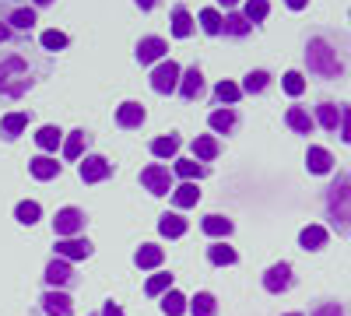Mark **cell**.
I'll use <instances>...</instances> for the list:
<instances>
[{"instance_id": "obj_19", "label": "cell", "mask_w": 351, "mask_h": 316, "mask_svg": "<svg viewBox=\"0 0 351 316\" xmlns=\"http://www.w3.org/2000/svg\"><path fill=\"white\" fill-rule=\"evenodd\" d=\"M180 148H183L180 134H165V137H155L152 141V155L155 158H176V155H180Z\"/></svg>"}, {"instance_id": "obj_3", "label": "cell", "mask_w": 351, "mask_h": 316, "mask_svg": "<svg viewBox=\"0 0 351 316\" xmlns=\"http://www.w3.org/2000/svg\"><path fill=\"white\" fill-rule=\"evenodd\" d=\"M306 67H309V74H316V77H341V71H344L337 49H334L327 39H319V36L309 39V46H306Z\"/></svg>"}, {"instance_id": "obj_31", "label": "cell", "mask_w": 351, "mask_h": 316, "mask_svg": "<svg viewBox=\"0 0 351 316\" xmlns=\"http://www.w3.org/2000/svg\"><path fill=\"white\" fill-rule=\"evenodd\" d=\"M25 127H28V112H8V117L0 120V134H4L8 141H14Z\"/></svg>"}, {"instance_id": "obj_22", "label": "cell", "mask_w": 351, "mask_h": 316, "mask_svg": "<svg viewBox=\"0 0 351 316\" xmlns=\"http://www.w3.org/2000/svg\"><path fill=\"white\" fill-rule=\"evenodd\" d=\"M218 151H221V145H218V137H211V134H204V137L193 141V158H197L200 165L211 162V158H218Z\"/></svg>"}, {"instance_id": "obj_11", "label": "cell", "mask_w": 351, "mask_h": 316, "mask_svg": "<svg viewBox=\"0 0 351 316\" xmlns=\"http://www.w3.org/2000/svg\"><path fill=\"white\" fill-rule=\"evenodd\" d=\"M92 250L95 246L88 239H60V243H56V256H60V260H88Z\"/></svg>"}, {"instance_id": "obj_35", "label": "cell", "mask_w": 351, "mask_h": 316, "mask_svg": "<svg viewBox=\"0 0 351 316\" xmlns=\"http://www.w3.org/2000/svg\"><path fill=\"white\" fill-rule=\"evenodd\" d=\"M208 260L215 264V267H232L239 260V253L232 250V246H225V243H215L211 250H208Z\"/></svg>"}, {"instance_id": "obj_53", "label": "cell", "mask_w": 351, "mask_h": 316, "mask_svg": "<svg viewBox=\"0 0 351 316\" xmlns=\"http://www.w3.org/2000/svg\"><path fill=\"white\" fill-rule=\"evenodd\" d=\"M285 316H302V313H285Z\"/></svg>"}, {"instance_id": "obj_43", "label": "cell", "mask_w": 351, "mask_h": 316, "mask_svg": "<svg viewBox=\"0 0 351 316\" xmlns=\"http://www.w3.org/2000/svg\"><path fill=\"white\" fill-rule=\"evenodd\" d=\"M281 84H285V92H288V95H291V99H299V95H302V92H306V77H302V74H299V71H288V74H285V81H281Z\"/></svg>"}, {"instance_id": "obj_14", "label": "cell", "mask_w": 351, "mask_h": 316, "mask_svg": "<svg viewBox=\"0 0 351 316\" xmlns=\"http://www.w3.org/2000/svg\"><path fill=\"white\" fill-rule=\"evenodd\" d=\"M144 106L141 102H123L120 109H116V127H123V130H137L141 123H144Z\"/></svg>"}, {"instance_id": "obj_4", "label": "cell", "mask_w": 351, "mask_h": 316, "mask_svg": "<svg viewBox=\"0 0 351 316\" xmlns=\"http://www.w3.org/2000/svg\"><path fill=\"white\" fill-rule=\"evenodd\" d=\"M84 225H88V218L81 208H64L53 218V232H56V239H77L84 232Z\"/></svg>"}, {"instance_id": "obj_23", "label": "cell", "mask_w": 351, "mask_h": 316, "mask_svg": "<svg viewBox=\"0 0 351 316\" xmlns=\"http://www.w3.org/2000/svg\"><path fill=\"white\" fill-rule=\"evenodd\" d=\"M299 246L302 250H324L327 246V228L324 225H306L299 232Z\"/></svg>"}, {"instance_id": "obj_5", "label": "cell", "mask_w": 351, "mask_h": 316, "mask_svg": "<svg viewBox=\"0 0 351 316\" xmlns=\"http://www.w3.org/2000/svg\"><path fill=\"white\" fill-rule=\"evenodd\" d=\"M180 77H183L180 64H176V60H162L152 71V88L158 95H172V92H180Z\"/></svg>"}, {"instance_id": "obj_29", "label": "cell", "mask_w": 351, "mask_h": 316, "mask_svg": "<svg viewBox=\"0 0 351 316\" xmlns=\"http://www.w3.org/2000/svg\"><path fill=\"white\" fill-rule=\"evenodd\" d=\"M176 176L186 180V183L204 180V176H208V165H200L197 158H180V162H176Z\"/></svg>"}, {"instance_id": "obj_50", "label": "cell", "mask_w": 351, "mask_h": 316, "mask_svg": "<svg viewBox=\"0 0 351 316\" xmlns=\"http://www.w3.org/2000/svg\"><path fill=\"white\" fill-rule=\"evenodd\" d=\"M8 39H11V28H8L4 21H0V42H8Z\"/></svg>"}, {"instance_id": "obj_8", "label": "cell", "mask_w": 351, "mask_h": 316, "mask_svg": "<svg viewBox=\"0 0 351 316\" xmlns=\"http://www.w3.org/2000/svg\"><path fill=\"white\" fill-rule=\"evenodd\" d=\"M291 264H274V267H267V274H263V289H267L271 295H281V292H288L291 289Z\"/></svg>"}, {"instance_id": "obj_15", "label": "cell", "mask_w": 351, "mask_h": 316, "mask_svg": "<svg viewBox=\"0 0 351 316\" xmlns=\"http://www.w3.org/2000/svg\"><path fill=\"white\" fill-rule=\"evenodd\" d=\"M162 260H165V250L155 246V243H144V246L134 253V264H137L141 271H155V267H162Z\"/></svg>"}, {"instance_id": "obj_26", "label": "cell", "mask_w": 351, "mask_h": 316, "mask_svg": "<svg viewBox=\"0 0 351 316\" xmlns=\"http://www.w3.org/2000/svg\"><path fill=\"white\" fill-rule=\"evenodd\" d=\"M172 36L176 39H190L193 36V18H190V11L183 4L172 8Z\"/></svg>"}, {"instance_id": "obj_7", "label": "cell", "mask_w": 351, "mask_h": 316, "mask_svg": "<svg viewBox=\"0 0 351 316\" xmlns=\"http://www.w3.org/2000/svg\"><path fill=\"white\" fill-rule=\"evenodd\" d=\"M77 172H81V183H102V180L112 176V162L102 158V155H88Z\"/></svg>"}, {"instance_id": "obj_33", "label": "cell", "mask_w": 351, "mask_h": 316, "mask_svg": "<svg viewBox=\"0 0 351 316\" xmlns=\"http://www.w3.org/2000/svg\"><path fill=\"white\" fill-rule=\"evenodd\" d=\"M60 141H64V134H60V127H53V123L39 127V134H36V145L43 151H56V148H60Z\"/></svg>"}, {"instance_id": "obj_20", "label": "cell", "mask_w": 351, "mask_h": 316, "mask_svg": "<svg viewBox=\"0 0 351 316\" xmlns=\"http://www.w3.org/2000/svg\"><path fill=\"white\" fill-rule=\"evenodd\" d=\"M324 130H330V134H337V127H341V109L334 106V102H319L316 106V117H313Z\"/></svg>"}, {"instance_id": "obj_9", "label": "cell", "mask_w": 351, "mask_h": 316, "mask_svg": "<svg viewBox=\"0 0 351 316\" xmlns=\"http://www.w3.org/2000/svg\"><path fill=\"white\" fill-rule=\"evenodd\" d=\"M165 53H169V42L158 36H148L137 42V64H162Z\"/></svg>"}, {"instance_id": "obj_27", "label": "cell", "mask_w": 351, "mask_h": 316, "mask_svg": "<svg viewBox=\"0 0 351 316\" xmlns=\"http://www.w3.org/2000/svg\"><path fill=\"white\" fill-rule=\"evenodd\" d=\"M221 32H225V36H232V39H246V36L253 32V25H250L243 14H236V11H232V14H225Z\"/></svg>"}, {"instance_id": "obj_39", "label": "cell", "mask_w": 351, "mask_h": 316, "mask_svg": "<svg viewBox=\"0 0 351 316\" xmlns=\"http://www.w3.org/2000/svg\"><path fill=\"white\" fill-rule=\"evenodd\" d=\"M39 215H43L39 200H21V204L14 208V218H18L21 225H36V221H39Z\"/></svg>"}, {"instance_id": "obj_37", "label": "cell", "mask_w": 351, "mask_h": 316, "mask_svg": "<svg viewBox=\"0 0 351 316\" xmlns=\"http://www.w3.org/2000/svg\"><path fill=\"white\" fill-rule=\"evenodd\" d=\"M215 99L225 102V106H236V102L243 99V88H239L236 81H218V84H215Z\"/></svg>"}, {"instance_id": "obj_40", "label": "cell", "mask_w": 351, "mask_h": 316, "mask_svg": "<svg viewBox=\"0 0 351 316\" xmlns=\"http://www.w3.org/2000/svg\"><path fill=\"white\" fill-rule=\"evenodd\" d=\"M267 14H271V4H267V0H246V4H243V18H246L250 25L263 21Z\"/></svg>"}, {"instance_id": "obj_10", "label": "cell", "mask_w": 351, "mask_h": 316, "mask_svg": "<svg viewBox=\"0 0 351 316\" xmlns=\"http://www.w3.org/2000/svg\"><path fill=\"white\" fill-rule=\"evenodd\" d=\"M43 313H46V316H71V313H74V299H71L67 292H60V289H46V295H43Z\"/></svg>"}, {"instance_id": "obj_16", "label": "cell", "mask_w": 351, "mask_h": 316, "mask_svg": "<svg viewBox=\"0 0 351 316\" xmlns=\"http://www.w3.org/2000/svg\"><path fill=\"white\" fill-rule=\"evenodd\" d=\"M180 95H183L186 102H193V99L204 95V74H200V67L183 71V77H180Z\"/></svg>"}, {"instance_id": "obj_34", "label": "cell", "mask_w": 351, "mask_h": 316, "mask_svg": "<svg viewBox=\"0 0 351 316\" xmlns=\"http://www.w3.org/2000/svg\"><path fill=\"white\" fill-rule=\"evenodd\" d=\"M197 200H200L197 183H183V186H176V190H172V204L180 208V211H183V208H193Z\"/></svg>"}, {"instance_id": "obj_13", "label": "cell", "mask_w": 351, "mask_h": 316, "mask_svg": "<svg viewBox=\"0 0 351 316\" xmlns=\"http://www.w3.org/2000/svg\"><path fill=\"white\" fill-rule=\"evenodd\" d=\"M306 169L313 172V176H327V172L334 169V155L327 148H319V145H309L306 151Z\"/></svg>"}, {"instance_id": "obj_2", "label": "cell", "mask_w": 351, "mask_h": 316, "mask_svg": "<svg viewBox=\"0 0 351 316\" xmlns=\"http://www.w3.org/2000/svg\"><path fill=\"white\" fill-rule=\"evenodd\" d=\"M32 71H28L25 64V56L21 53H11L0 60V95H8V99H21L28 88H32Z\"/></svg>"}, {"instance_id": "obj_52", "label": "cell", "mask_w": 351, "mask_h": 316, "mask_svg": "<svg viewBox=\"0 0 351 316\" xmlns=\"http://www.w3.org/2000/svg\"><path fill=\"white\" fill-rule=\"evenodd\" d=\"M32 4H36V8H46V4H53V0H32Z\"/></svg>"}, {"instance_id": "obj_6", "label": "cell", "mask_w": 351, "mask_h": 316, "mask_svg": "<svg viewBox=\"0 0 351 316\" xmlns=\"http://www.w3.org/2000/svg\"><path fill=\"white\" fill-rule=\"evenodd\" d=\"M141 183H144V190H152L155 197H165V193L172 190V172L155 162V165H148V169H141Z\"/></svg>"}, {"instance_id": "obj_46", "label": "cell", "mask_w": 351, "mask_h": 316, "mask_svg": "<svg viewBox=\"0 0 351 316\" xmlns=\"http://www.w3.org/2000/svg\"><path fill=\"white\" fill-rule=\"evenodd\" d=\"M341 137H344V145H351V106L341 109Z\"/></svg>"}, {"instance_id": "obj_17", "label": "cell", "mask_w": 351, "mask_h": 316, "mask_svg": "<svg viewBox=\"0 0 351 316\" xmlns=\"http://www.w3.org/2000/svg\"><path fill=\"white\" fill-rule=\"evenodd\" d=\"M200 228H204V236H211V239H221V243H225L236 225H232V218H225V215H208V218L200 221Z\"/></svg>"}, {"instance_id": "obj_51", "label": "cell", "mask_w": 351, "mask_h": 316, "mask_svg": "<svg viewBox=\"0 0 351 316\" xmlns=\"http://www.w3.org/2000/svg\"><path fill=\"white\" fill-rule=\"evenodd\" d=\"M218 4H221V8H236V4H239V0H218Z\"/></svg>"}, {"instance_id": "obj_30", "label": "cell", "mask_w": 351, "mask_h": 316, "mask_svg": "<svg viewBox=\"0 0 351 316\" xmlns=\"http://www.w3.org/2000/svg\"><path fill=\"white\" fill-rule=\"evenodd\" d=\"M158 232H162L165 239H180V236H186V218H180V215H162Z\"/></svg>"}, {"instance_id": "obj_12", "label": "cell", "mask_w": 351, "mask_h": 316, "mask_svg": "<svg viewBox=\"0 0 351 316\" xmlns=\"http://www.w3.org/2000/svg\"><path fill=\"white\" fill-rule=\"evenodd\" d=\"M46 284L49 289H64V284L74 278V267H71V260H60V256H53V260L46 264Z\"/></svg>"}, {"instance_id": "obj_1", "label": "cell", "mask_w": 351, "mask_h": 316, "mask_svg": "<svg viewBox=\"0 0 351 316\" xmlns=\"http://www.w3.org/2000/svg\"><path fill=\"white\" fill-rule=\"evenodd\" d=\"M327 218L341 236H351V172L337 176L327 190Z\"/></svg>"}, {"instance_id": "obj_47", "label": "cell", "mask_w": 351, "mask_h": 316, "mask_svg": "<svg viewBox=\"0 0 351 316\" xmlns=\"http://www.w3.org/2000/svg\"><path fill=\"white\" fill-rule=\"evenodd\" d=\"M102 316H123V309L116 306V302H106V306H102Z\"/></svg>"}, {"instance_id": "obj_21", "label": "cell", "mask_w": 351, "mask_h": 316, "mask_svg": "<svg viewBox=\"0 0 351 316\" xmlns=\"http://www.w3.org/2000/svg\"><path fill=\"white\" fill-rule=\"evenodd\" d=\"M28 169H32V176L36 180H56V176H60V162H56V158H49V155H39V158H32V162H28Z\"/></svg>"}, {"instance_id": "obj_42", "label": "cell", "mask_w": 351, "mask_h": 316, "mask_svg": "<svg viewBox=\"0 0 351 316\" xmlns=\"http://www.w3.org/2000/svg\"><path fill=\"white\" fill-rule=\"evenodd\" d=\"M169 289H172V274H152L148 284H144V292H148V295H165Z\"/></svg>"}, {"instance_id": "obj_48", "label": "cell", "mask_w": 351, "mask_h": 316, "mask_svg": "<svg viewBox=\"0 0 351 316\" xmlns=\"http://www.w3.org/2000/svg\"><path fill=\"white\" fill-rule=\"evenodd\" d=\"M285 4H288L291 11H302V8H309V0H285Z\"/></svg>"}, {"instance_id": "obj_38", "label": "cell", "mask_w": 351, "mask_h": 316, "mask_svg": "<svg viewBox=\"0 0 351 316\" xmlns=\"http://www.w3.org/2000/svg\"><path fill=\"white\" fill-rule=\"evenodd\" d=\"M197 21H200V28H204L208 36H221V25H225V18H221L215 8H204V11L197 14Z\"/></svg>"}, {"instance_id": "obj_28", "label": "cell", "mask_w": 351, "mask_h": 316, "mask_svg": "<svg viewBox=\"0 0 351 316\" xmlns=\"http://www.w3.org/2000/svg\"><path fill=\"white\" fill-rule=\"evenodd\" d=\"M186 309H190V299H186L183 292L169 289V292L162 295V313H165V316H183Z\"/></svg>"}, {"instance_id": "obj_32", "label": "cell", "mask_w": 351, "mask_h": 316, "mask_svg": "<svg viewBox=\"0 0 351 316\" xmlns=\"http://www.w3.org/2000/svg\"><path fill=\"white\" fill-rule=\"evenodd\" d=\"M267 84H271V74H267V71H250V74L243 77L239 88H243L246 95H260V92H267Z\"/></svg>"}, {"instance_id": "obj_24", "label": "cell", "mask_w": 351, "mask_h": 316, "mask_svg": "<svg viewBox=\"0 0 351 316\" xmlns=\"http://www.w3.org/2000/svg\"><path fill=\"white\" fill-rule=\"evenodd\" d=\"M88 141H92V134H84V130H71V134H67V141H64V158H67V162H77V158H81V151L88 148Z\"/></svg>"}, {"instance_id": "obj_49", "label": "cell", "mask_w": 351, "mask_h": 316, "mask_svg": "<svg viewBox=\"0 0 351 316\" xmlns=\"http://www.w3.org/2000/svg\"><path fill=\"white\" fill-rule=\"evenodd\" d=\"M155 4H158V0H137V8H141V11H152Z\"/></svg>"}, {"instance_id": "obj_36", "label": "cell", "mask_w": 351, "mask_h": 316, "mask_svg": "<svg viewBox=\"0 0 351 316\" xmlns=\"http://www.w3.org/2000/svg\"><path fill=\"white\" fill-rule=\"evenodd\" d=\"M190 313H193V316H215V313H218L215 295H211V292H197V295L190 299Z\"/></svg>"}, {"instance_id": "obj_45", "label": "cell", "mask_w": 351, "mask_h": 316, "mask_svg": "<svg viewBox=\"0 0 351 316\" xmlns=\"http://www.w3.org/2000/svg\"><path fill=\"white\" fill-rule=\"evenodd\" d=\"M313 316H348V309H344L341 302H319V306L313 309Z\"/></svg>"}, {"instance_id": "obj_41", "label": "cell", "mask_w": 351, "mask_h": 316, "mask_svg": "<svg viewBox=\"0 0 351 316\" xmlns=\"http://www.w3.org/2000/svg\"><path fill=\"white\" fill-rule=\"evenodd\" d=\"M11 28H18V32H28V28L36 25V11L32 8H18V11H11Z\"/></svg>"}, {"instance_id": "obj_18", "label": "cell", "mask_w": 351, "mask_h": 316, "mask_svg": "<svg viewBox=\"0 0 351 316\" xmlns=\"http://www.w3.org/2000/svg\"><path fill=\"white\" fill-rule=\"evenodd\" d=\"M285 123H288L291 130H295V134H313V127H316V120L309 117V112H306L302 106H288Z\"/></svg>"}, {"instance_id": "obj_25", "label": "cell", "mask_w": 351, "mask_h": 316, "mask_svg": "<svg viewBox=\"0 0 351 316\" xmlns=\"http://www.w3.org/2000/svg\"><path fill=\"white\" fill-rule=\"evenodd\" d=\"M208 123H211L215 134H232V130H236V123H239V117H236V109H215L211 117H208Z\"/></svg>"}, {"instance_id": "obj_44", "label": "cell", "mask_w": 351, "mask_h": 316, "mask_svg": "<svg viewBox=\"0 0 351 316\" xmlns=\"http://www.w3.org/2000/svg\"><path fill=\"white\" fill-rule=\"evenodd\" d=\"M43 49H49V53H56V49H64L67 46V36L64 32H56V28H49V32H43Z\"/></svg>"}]
</instances>
